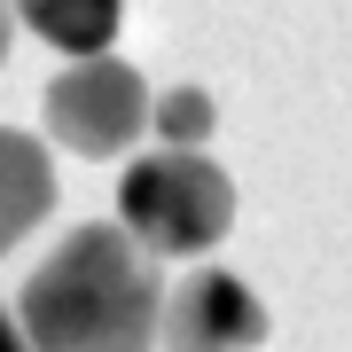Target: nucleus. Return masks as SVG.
Here are the masks:
<instances>
[{
  "instance_id": "f03ea898",
  "label": "nucleus",
  "mask_w": 352,
  "mask_h": 352,
  "mask_svg": "<svg viewBox=\"0 0 352 352\" xmlns=\"http://www.w3.org/2000/svg\"><path fill=\"white\" fill-rule=\"evenodd\" d=\"M118 219L157 258H204L235 227V180L204 149H149L118 180Z\"/></svg>"
},
{
  "instance_id": "f257e3e1",
  "label": "nucleus",
  "mask_w": 352,
  "mask_h": 352,
  "mask_svg": "<svg viewBox=\"0 0 352 352\" xmlns=\"http://www.w3.org/2000/svg\"><path fill=\"white\" fill-rule=\"evenodd\" d=\"M164 258L126 219H94L24 274L16 321L32 352H149L164 344Z\"/></svg>"
},
{
  "instance_id": "423d86ee",
  "label": "nucleus",
  "mask_w": 352,
  "mask_h": 352,
  "mask_svg": "<svg viewBox=\"0 0 352 352\" xmlns=\"http://www.w3.org/2000/svg\"><path fill=\"white\" fill-rule=\"evenodd\" d=\"M16 24L63 55H110L118 24H126V0H16Z\"/></svg>"
},
{
  "instance_id": "1a4fd4ad",
  "label": "nucleus",
  "mask_w": 352,
  "mask_h": 352,
  "mask_svg": "<svg viewBox=\"0 0 352 352\" xmlns=\"http://www.w3.org/2000/svg\"><path fill=\"white\" fill-rule=\"evenodd\" d=\"M8 39H16V0H0V63H8Z\"/></svg>"
},
{
  "instance_id": "6e6552de",
  "label": "nucleus",
  "mask_w": 352,
  "mask_h": 352,
  "mask_svg": "<svg viewBox=\"0 0 352 352\" xmlns=\"http://www.w3.org/2000/svg\"><path fill=\"white\" fill-rule=\"evenodd\" d=\"M0 352H32V337H24V321H16L8 305H0Z\"/></svg>"
},
{
  "instance_id": "39448f33",
  "label": "nucleus",
  "mask_w": 352,
  "mask_h": 352,
  "mask_svg": "<svg viewBox=\"0 0 352 352\" xmlns=\"http://www.w3.org/2000/svg\"><path fill=\"white\" fill-rule=\"evenodd\" d=\"M47 212H55V157L39 149L32 133L0 126V258H8Z\"/></svg>"
},
{
  "instance_id": "7ed1b4c3",
  "label": "nucleus",
  "mask_w": 352,
  "mask_h": 352,
  "mask_svg": "<svg viewBox=\"0 0 352 352\" xmlns=\"http://www.w3.org/2000/svg\"><path fill=\"white\" fill-rule=\"evenodd\" d=\"M39 118H47L55 149L110 164L118 149H133L149 133L157 102H149V78L133 63H118V55H71V71L39 94Z\"/></svg>"
},
{
  "instance_id": "0eeeda50",
  "label": "nucleus",
  "mask_w": 352,
  "mask_h": 352,
  "mask_svg": "<svg viewBox=\"0 0 352 352\" xmlns=\"http://www.w3.org/2000/svg\"><path fill=\"white\" fill-rule=\"evenodd\" d=\"M219 126V102L204 94V87H173V94H157V118H149V133L164 141V149H204Z\"/></svg>"
},
{
  "instance_id": "20e7f679",
  "label": "nucleus",
  "mask_w": 352,
  "mask_h": 352,
  "mask_svg": "<svg viewBox=\"0 0 352 352\" xmlns=\"http://www.w3.org/2000/svg\"><path fill=\"white\" fill-rule=\"evenodd\" d=\"M266 337H274L266 305L227 266H196L164 298V352H258Z\"/></svg>"
}]
</instances>
